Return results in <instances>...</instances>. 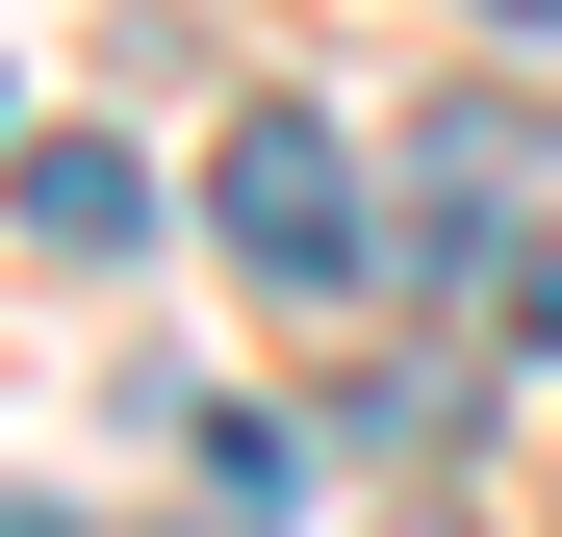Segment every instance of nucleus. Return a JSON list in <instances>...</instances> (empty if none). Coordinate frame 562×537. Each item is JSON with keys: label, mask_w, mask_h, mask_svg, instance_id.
<instances>
[{"label": "nucleus", "mask_w": 562, "mask_h": 537, "mask_svg": "<svg viewBox=\"0 0 562 537\" xmlns=\"http://www.w3.org/2000/svg\"><path fill=\"white\" fill-rule=\"evenodd\" d=\"M205 231L256 256L281 307H333V282H358V154H333L307 103H231V154H205Z\"/></svg>", "instance_id": "obj_1"}, {"label": "nucleus", "mask_w": 562, "mask_h": 537, "mask_svg": "<svg viewBox=\"0 0 562 537\" xmlns=\"http://www.w3.org/2000/svg\"><path fill=\"white\" fill-rule=\"evenodd\" d=\"M26 231H52V256H128V231H154V179H128L103 128H26Z\"/></svg>", "instance_id": "obj_2"}, {"label": "nucleus", "mask_w": 562, "mask_h": 537, "mask_svg": "<svg viewBox=\"0 0 562 537\" xmlns=\"http://www.w3.org/2000/svg\"><path fill=\"white\" fill-rule=\"evenodd\" d=\"M486 26H562V0H486Z\"/></svg>", "instance_id": "obj_3"}]
</instances>
